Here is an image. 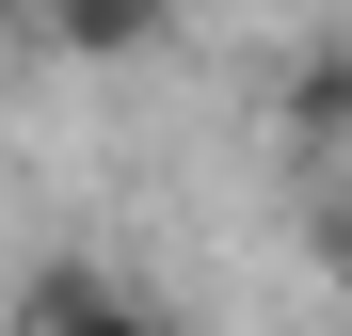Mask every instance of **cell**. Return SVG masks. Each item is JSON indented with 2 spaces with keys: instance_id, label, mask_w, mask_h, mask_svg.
Instances as JSON below:
<instances>
[{
  "instance_id": "cell-4",
  "label": "cell",
  "mask_w": 352,
  "mask_h": 336,
  "mask_svg": "<svg viewBox=\"0 0 352 336\" xmlns=\"http://www.w3.org/2000/svg\"><path fill=\"white\" fill-rule=\"evenodd\" d=\"M16 16H48V32H65V16H80V0H16Z\"/></svg>"
},
{
  "instance_id": "cell-3",
  "label": "cell",
  "mask_w": 352,
  "mask_h": 336,
  "mask_svg": "<svg viewBox=\"0 0 352 336\" xmlns=\"http://www.w3.org/2000/svg\"><path fill=\"white\" fill-rule=\"evenodd\" d=\"M320 240H336V289H352V208H336V224H320Z\"/></svg>"
},
{
  "instance_id": "cell-1",
  "label": "cell",
  "mask_w": 352,
  "mask_h": 336,
  "mask_svg": "<svg viewBox=\"0 0 352 336\" xmlns=\"http://www.w3.org/2000/svg\"><path fill=\"white\" fill-rule=\"evenodd\" d=\"M352 128V48H305L288 65V144H336Z\"/></svg>"
},
{
  "instance_id": "cell-2",
  "label": "cell",
  "mask_w": 352,
  "mask_h": 336,
  "mask_svg": "<svg viewBox=\"0 0 352 336\" xmlns=\"http://www.w3.org/2000/svg\"><path fill=\"white\" fill-rule=\"evenodd\" d=\"M16 304H32V320H129V289H112V272H32Z\"/></svg>"
}]
</instances>
